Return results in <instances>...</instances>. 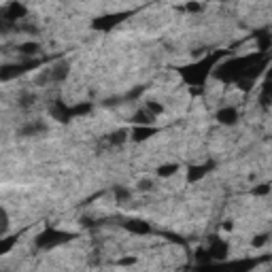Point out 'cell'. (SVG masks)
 Returning <instances> with one entry per match:
<instances>
[{
  "label": "cell",
  "instance_id": "6",
  "mask_svg": "<svg viewBox=\"0 0 272 272\" xmlns=\"http://www.w3.org/2000/svg\"><path fill=\"white\" fill-rule=\"evenodd\" d=\"M125 230L134 232V234H151L153 227L147 221H142V219H130V221H125Z\"/></svg>",
  "mask_w": 272,
  "mask_h": 272
},
{
  "label": "cell",
  "instance_id": "7",
  "mask_svg": "<svg viewBox=\"0 0 272 272\" xmlns=\"http://www.w3.org/2000/svg\"><path fill=\"white\" fill-rule=\"evenodd\" d=\"M208 253H211L213 260H223V257L227 255V245H225V242H221L219 238H211Z\"/></svg>",
  "mask_w": 272,
  "mask_h": 272
},
{
  "label": "cell",
  "instance_id": "16",
  "mask_svg": "<svg viewBox=\"0 0 272 272\" xmlns=\"http://www.w3.org/2000/svg\"><path fill=\"white\" fill-rule=\"evenodd\" d=\"M125 136H128V132L125 130H119V132L109 136V142H111V145H121V142L125 140Z\"/></svg>",
  "mask_w": 272,
  "mask_h": 272
},
{
  "label": "cell",
  "instance_id": "19",
  "mask_svg": "<svg viewBox=\"0 0 272 272\" xmlns=\"http://www.w3.org/2000/svg\"><path fill=\"white\" fill-rule=\"evenodd\" d=\"M13 242H15V238H5V240H3V245H0V255H5V253L13 247Z\"/></svg>",
  "mask_w": 272,
  "mask_h": 272
},
{
  "label": "cell",
  "instance_id": "17",
  "mask_svg": "<svg viewBox=\"0 0 272 272\" xmlns=\"http://www.w3.org/2000/svg\"><path fill=\"white\" fill-rule=\"evenodd\" d=\"M145 109L151 113L153 117H157V115H162V113H164V107H162V104H157V102H147Z\"/></svg>",
  "mask_w": 272,
  "mask_h": 272
},
{
  "label": "cell",
  "instance_id": "21",
  "mask_svg": "<svg viewBox=\"0 0 272 272\" xmlns=\"http://www.w3.org/2000/svg\"><path fill=\"white\" fill-rule=\"evenodd\" d=\"M151 185H153L151 181H140L136 190H138V192H149V190H151Z\"/></svg>",
  "mask_w": 272,
  "mask_h": 272
},
{
  "label": "cell",
  "instance_id": "9",
  "mask_svg": "<svg viewBox=\"0 0 272 272\" xmlns=\"http://www.w3.org/2000/svg\"><path fill=\"white\" fill-rule=\"evenodd\" d=\"M155 134V128H151V125H136L134 130H132V138L134 140H147L149 136H153Z\"/></svg>",
  "mask_w": 272,
  "mask_h": 272
},
{
  "label": "cell",
  "instance_id": "2",
  "mask_svg": "<svg viewBox=\"0 0 272 272\" xmlns=\"http://www.w3.org/2000/svg\"><path fill=\"white\" fill-rule=\"evenodd\" d=\"M22 17H26V7L19 5V3H11V5H7V7L3 9V22H5V24L17 22V19H22Z\"/></svg>",
  "mask_w": 272,
  "mask_h": 272
},
{
  "label": "cell",
  "instance_id": "14",
  "mask_svg": "<svg viewBox=\"0 0 272 272\" xmlns=\"http://www.w3.org/2000/svg\"><path fill=\"white\" fill-rule=\"evenodd\" d=\"M208 168H211V164H206V166H198V168H192L194 173H190L187 177H190V181H196V179H200V177H204L206 173H208Z\"/></svg>",
  "mask_w": 272,
  "mask_h": 272
},
{
  "label": "cell",
  "instance_id": "15",
  "mask_svg": "<svg viewBox=\"0 0 272 272\" xmlns=\"http://www.w3.org/2000/svg\"><path fill=\"white\" fill-rule=\"evenodd\" d=\"M113 194H115V200L121 204V202H125V200H130V192H128L125 187H115L113 190Z\"/></svg>",
  "mask_w": 272,
  "mask_h": 272
},
{
  "label": "cell",
  "instance_id": "18",
  "mask_svg": "<svg viewBox=\"0 0 272 272\" xmlns=\"http://www.w3.org/2000/svg\"><path fill=\"white\" fill-rule=\"evenodd\" d=\"M266 242H268V236H266V234H260V236H255V238L251 240V245H253V247H264Z\"/></svg>",
  "mask_w": 272,
  "mask_h": 272
},
{
  "label": "cell",
  "instance_id": "23",
  "mask_svg": "<svg viewBox=\"0 0 272 272\" xmlns=\"http://www.w3.org/2000/svg\"><path fill=\"white\" fill-rule=\"evenodd\" d=\"M268 79H270V81H272V70H270V73H268Z\"/></svg>",
  "mask_w": 272,
  "mask_h": 272
},
{
  "label": "cell",
  "instance_id": "11",
  "mask_svg": "<svg viewBox=\"0 0 272 272\" xmlns=\"http://www.w3.org/2000/svg\"><path fill=\"white\" fill-rule=\"evenodd\" d=\"M260 102H262V107H264V109H266V107H270V102H272V81H270V79H268V81L262 85Z\"/></svg>",
  "mask_w": 272,
  "mask_h": 272
},
{
  "label": "cell",
  "instance_id": "4",
  "mask_svg": "<svg viewBox=\"0 0 272 272\" xmlns=\"http://www.w3.org/2000/svg\"><path fill=\"white\" fill-rule=\"evenodd\" d=\"M68 70H70V66H68L66 60L55 62V64L49 68V79H51L53 83H62V81L68 77Z\"/></svg>",
  "mask_w": 272,
  "mask_h": 272
},
{
  "label": "cell",
  "instance_id": "8",
  "mask_svg": "<svg viewBox=\"0 0 272 272\" xmlns=\"http://www.w3.org/2000/svg\"><path fill=\"white\" fill-rule=\"evenodd\" d=\"M17 51L24 55V58H34V55L40 53V45H38V43H34V40H30V43H22V45L17 47Z\"/></svg>",
  "mask_w": 272,
  "mask_h": 272
},
{
  "label": "cell",
  "instance_id": "3",
  "mask_svg": "<svg viewBox=\"0 0 272 272\" xmlns=\"http://www.w3.org/2000/svg\"><path fill=\"white\" fill-rule=\"evenodd\" d=\"M43 132H47V123L43 121V119H32V121H28L26 125H22V130L19 134L22 136H38Z\"/></svg>",
  "mask_w": 272,
  "mask_h": 272
},
{
  "label": "cell",
  "instance_id": "12",
  "mask_svg": "<svg viewBox=\"0 0 272 272\" xmlns=\"http://www.w3.org/2000/svg\"><path fill=\"white\" fill-rule=\"evenodd\" d=\"M177 170H179V166H177V164H164V166L157 168V177H162V179L173 177V175L177 173Z\"/></svg>",
  "mask_w": 272,
  "mask_h": 272
},
{
  "label": "cell",
  "instance_id": "13",
  "mask_svg": "<svg viewBox=\"0 0 272 272\" xmlns=\"http://www.w3.org/2000/svg\"><path fill=\"white\" fill-rule=\"evenodd\" d=\"M34 102H36V96H34V94H22V96H19L17 107H19V109H24V111H28V109H30Z\"/></svg>",
  "mask_w": 272,
  "mask_h": 272
},
{
  "label": "cell",
  "instance_id": "10",
  "mask_svg": "<svg viewBox=\"0 0 272 272\" xmlns=\"http://www.w3.org/2000/svg\"><path fill=\"white\" fill-rule=\"evenodd\" d=\"M121 19H123V15H109V17H102V19H96L94 22V28H100V30H109L111 26H115Z\"/></svg>",
  "mask_w": 272,
  "mask_h": 272
},
{
  "label": "cell",
  "instance_id": "20",
  "mask_svg": "<svg viewBox=\"0 0 272 272\" xmlns=\"http://www.w3.org/2000/svg\"><path fill=\"white\" fill-rule=\"evenodd\" d=\"M253 194L255 196H266V194H270V185H260V187L253 190Z\"/></svg>",
  "mask_w": 272,
  "mask_h": 272
},
{
  "label": "cell",
  "instance_id": "5",
  "mask_svg": "<svg viewBox=\"0 0 272 272\" xmlns=\"http://www.w3.org/2000/svg\"><path fill=\"white\" fill-rule=\"evenodd\" d=\"M217 121L223 125H234L238 121V111L234 107H221L217 113Z\"/></svg>",
  "mask_w": 272,
  "mask_h": 272
},
{
  "label": "cell",
  "instance_id": "1",
  "mask_svg": "<svg viewBox=\"0 0 272 272\" xmlns=\"http://www.w3.org/2000/svg\"><path fill=\"white\" fill-rule=\"evenodd\" d=\"M70 238H75V236L66 234V232H60V230H49V232H43L36 238V245L49 249V247H55V245H62V242H68Z\"/></svg>",
  "mask_w": 272,
  "mask_h": 272
},
{
  "label": "cell",
  "instance_id": "22",
  "mask_svg": "<svg viewBox=\"0 0 272 272\" xmlns=\"http://www.w3.org/2000/svg\"><path fill=\"white\" fill-rule=\"evenodd\" d=\"M185 9H187L190 13H196V11H200V3H187V5H185Z\"/></svg>",
  "mask_w": 272,
  "mask_h": 272
}]
</instances>
